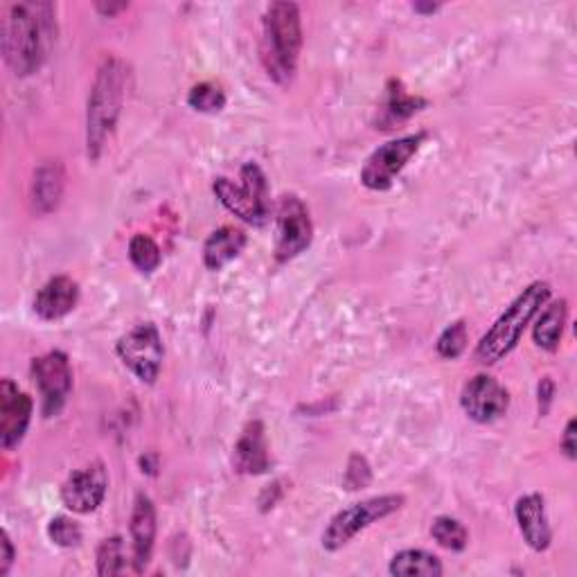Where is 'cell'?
Listing matches in <instances>:
<instances>
[{"instance_id":"6da1fadb","label":"cell","mask_w":577,"mask_h":577,"mask_svg":"<svg viewBox=\"0 0 577 577\" xmlns=\"http://www.w3.org/2000/svg\"><path fill=\"white\" fill-rule=\"evenodd\" d=\"M57 39L55 6L50 3H12L6 10L0 28V46L8 66L17 77L35 75Z\"/></svg>"},{"instance_id":"7a4b0ae2","label":"cell","mask_w":577,"mask_h":577,"mask_svg":"<svg viewBox=\"0 0 577 577\" xmlns=\"http://www.w3.org/2000/svg\"><path fill=\"white\" fill-rule=\"evenodd\" d=\"M129 68L118 57H107L95 72L86 107V154L100 160L123 114Z\"/></svg>"},{"instance_id":"3957f363","label":"cell","mask_w":577,"mask_h":577,"mask_svg":"<svg viewBox=\"0 0 577 577\" xmlns=\"http://www.w3.org/2000/svg\"><path fill=\"white\" fill-rule=\"evenodd\" d=\"M303 50V17L296 3H271L262 19L260 57L275 84H288L296 75Z\"/></svg>"},{"instance_id":"277c9868","label":"cell","mask_w":577,"mask_h":577,"mask_svg":"<svg viewBox=\"0 0 577 577\" xmlns=\"http://www.w3.org/2000/svg\"><path fill=\"white\" fill-rule=\"evenodd\" d=\"M552 288L548 282L537 280L510 303V307L497 319V323L483 334L476 345V361L480 365H495L503 361L521 341L526 327L535 321L544 305H548Z\"/></svg>"},{"instance_id":"5b68a950","label":"cell","mask_w":577,"mask_h":577,"mask_svg":"<svg viewBox=\"0 0 577 577\" xmlns=\"http://www.w3.org/2000/svg\"><path fill=\"white\" fill-rule=\"evenodd\" d=\"M219 204L242 219L248 226L262 228L268 224L273 206H271V187L264 169L257 163H246L239 169V183L228 176H219L213 183Z\"/></svg>"},{"instance_id":"8992f818","label":"cell","mask_w":577,"mask_h":577,"mask_svg":"<svg viewBox=\"0 0 577 577\" xmlns=\"http://www.w3.org/2000/svg\"><path fill=\"white\" fill-rule=\"evenodd\" d=\"M404 503H407V499L402 495H381V497H372V499H365V501L352 503L350 508L339 510L330 519L327 528L323 530V537H321L323 548L330 552L345 548L356 535L368 530L372 524L402 510Z\"/></svg>"},{"instance_id":"52a82bcc","label":"cell","mask_w":577,"mask_h":577,"mask_svg":"<svg viewBox=\"0 0 577 577\" xmlns=\"http://www.w3.org/2000/svg\"><path fill=\"white\" fill-rule=\"evenodd\" d=\"M116 354L123 365L140 381L151 387L156 383L160 368H163V336L154 323H143L129 330L116 343Z\"/></svg>"},{"instance_id":"ba28073f","label":"cell","mask_w":577,"mask_h":577,"mask_svg":"<svg viewBox=\"0 0 577 577\" xmlns=\"http://www.w3.org/2000/svg\"><path fill=\"white\" fill-rule=\"evenodd\" d=\"M424 138H427L424 134H411L376 147L368 156L361 169V183L372 192L391 189L395 178L407 169L411 158L420 151Z\"/></svg>"},{"instance_id":"9c48e42d","label":"cell","mask_w":577,"mask_h":577,"mask_svg":"<svg viewBox=\"0 0 577 577\" xmlns=\"http://www.w3.org/2000/svg\"><path fill=\"white\" fill-rule=\"evenodd\" d=\"M275 260L280 264L303 255L314 242L310 208L296 195H284L275 211Z\"/></svg>"},{"instance_id":"30bf717a","label":"cell","mask_w":577,"mask_h":577,"mask_svg":"<svg viewBox=\"0 0 577 577\" xmlns=\"http://www.w3.org/2000/svg\"><path fill=\"white\" fill-rule=\"evenodd\" d=\"M30 372L41 393L43 418L59 415L72 393V368L68 354L61 350L46 352L32 359Z\"/></svg>"},{"instance_id":"8fae6325","label":"cell","mask_w":577,"mask_h":577,"mask_svg":"<svg viewBox=\"0 0 577 577\" xmlns=\"http://www.w3.org/2000/svg\"><path fill=\"white\" fill-rule=\"evenodd\" d=\"M460 407L469 420L478 424H492L508 413L510 393L495 376L476 374L462 387Z\"/></svg>"},{"instance_id":"7c38bea8","label":"cell","mask_w":577,"mask_h":577,"mask_svg":"<svg viewBox=\"0 0 577 577\" xmlns=\"http://www.w3.org/2000/svg\"><path fill=\"white\" fill-rule=\"evenodd\" d=\"M109 492L107 467L98 460L75 469L61 486V501L75 515H90L98 510Z\"/></svg>"},{"instance_id":"4fadbf2b","label":"cell","mask_w":577,"mask_h":577,"mask_svg":"<svg viewBox=\"0 0 577 577\" xmlns=\"http://www.w3.org/2000/svg\"><path fill=\"white\" fill-rule=\"evenodd\" d=\"M35 402L23 393L12 379L0 381V447L6 451L17 449L32 422Z\"/></svg>"},{"instance_id":"5bb4252c","label":"cell","mask_w":577,"mask_h":577,"mask_svg":"<svg viewBox=\"0 0 577 577\" xmlns=\"http://www.w3.org/2000/svg\"><path fill=\"white\" fill-rule=\"evenodd\" d=\"M156 532H158V519H156V506L145 495L138 492L134 499V510L129 519V535H131V552H134V570L145 573V568L151 561L154 546H156Z\"/></svg>"},{"instance_id":"9a60e30c","label":"cell","mask_w":577,"mask_h":577,"mask_svg":"<svg viewBox=\"0 0 577 577\" xmlns=\"http://www.w3.org/2000/svg\"><path fill=\"white\" fill-rule=\"evenodd\" d=\"M515 519L528 548H532L535 552H546L550 548L552 530L548 524L546 499L541 495L532 492L521 497L515 506Z\"/></svg>"},{"instance_id":"2e32d148","label":"cell","mask_w":577,"mask_h":577,"mask_svg":"<svg viewBox=\"0 0 577 577\" xmlns=\"http://www.w3.org/2000/svg\"><path fill=\"white\" fill-rule=\"evenodd\" d=\"M79 303V284L68 275L50 277L35 299V314L41 321H61Z\"/></svg>"},{"instance_id":"e0dca14e","label":"cell","mask_w":577,"mask_h":577,"mask_svg":"<svg viewBox=\"0 0 577 577\" xmlns=\"http://www.w3.org/2000/svg\"><path fill=\"white\" fill-rule=\"evenodd\" d=\"M233 464L239 473H246V476H260L268 471L271 456L266 444V431L260 420H253L244 427L233 449Z\"/></svg>"},{"instance_id":"ac0fdd59","label":"cell","mask_w":577,"mask_h":577,"mask_svg":"<svg viewBox=\"0 0 577 577\" xmlns=\"http://www.w3.org/2000/svg\"><path fill=\"white\" fill-rule=\"evenodd\" d=\"M66 187V172L61 160H46L35 169L32 187H30V199L37 215H50L57 211L63 197Z\"/></svg>"},{"instance_id":"d6986e66","label":"cell","mask_w":577,"mask_h":577,"mask_svg":"<svg viewBox=\"0 0 577 577\" xmlns=\"http://www.w3.org/2000/svg\"><path fill=\"white\" fill-rule=\"evenodd\" d=\"M427 105L429 102L424 98L407 92L400 79H391L387 86V102H383L379 114V125L381 129H395L398 125L411 120L415 114L427 109Z\"/></svg>"},{"instance_id":"ffe728a7","label":"cell","mask_w":577,"mask_h":577,"mask_svg":"<svg viewBox=\"0 0 577 577\" xmlns=\"http://www.w3.org/2000/svg\"><path fill=\"white\" fill-rule=\"evenodd\" d=\"M246 248V233L235 226H222L204 244V266L208 271H222Z\"/></svg>"},{"instance_id":"44dd1931","label":"cell","mask_w":577,"mask_h":577,"mask_svg":"<svg viewBox=\"0 0 577 577\" xmlns=\"http://www.w3.org/2000/svg\"><path fill=\"white\" fill-rule=\"evenodd\" d=\"M566 321H568V303L564 299L550 303L548 307L544 305V312H539V319L532 327L535 345L546 352H555L561 343Z\"/></svg>"},{"instance_id":"7402d4cb","label":"cell","mask_w":577,"mask_h":577,"mask_svg":"<svg viewBox=\"0 0 577 577\" xmlns=\"http://www.w3.org/2000/svg\"><path fill=\"white\" fill-rule=\"evenodd\" d=\"M389 573L395 577H442L444 566L438 555L422 548H407L393 555Z\"/></svg>"},{"instance_id":"603a6c76","label":"cell","mask_w":577,"mask_h":577,"mask_svg":"<svg viewBox=\"0 0 577 577\" xmlns=\"http://www.w3.org/2000/svg\"><path fill=\"white\" fill-rule=\"evenodd\" d=\"M95 564H98V575L102 577H116L127 573L129 557H127L125 539L120 535L102 539V544L98 546V555H95Z\"/></svg>"},{"instance_id":"cb8c5ba5","label":"cell","mask_w":577,"mask_h":577,"mask_svg":"<svg viewBox=\"0 0 577 577\" xmlns=\"http://www.w3.org/2000/svg\"><path fill=\"white\" fill-rule=\"evenodd\" d=\"M431 537L438 541V546L451 550V552H462L469 544V530L464 528L462 521L456 517H436L431 524Z\"/></svg>"},{"instance_id":"d4e9b609","label":"cell","mask_w":577,"mask_h":577,"mask_svg":"<svg viewBox=\"0 0 577 577\" xmlns=\"http://www.w3.org/2000/svg\"><path fill=\"white\" fill-rule=\"evenodd\" d=\"M187 105L199 114H219L226 107V92L213 81H202L187 92Z\"/></svg>"},{"instance_id":"484cf974","label":"cell","mask_w":577,"mask_h":577,"mask_svg":"<svg viewBox=\"0 0 577 577\" xmlns=\"http://www.w3.org/2000/svg\"><path fill=\"white\" fill-rule=\"evenodd\" d=\"M129 260L131 264L140 271V273H154L160 262H163V255H160V248L158 244L149 237V235H134L131 242H129Z\"/></svg>"},{"instance_id":"4316f807","label":"cell","mask_w":577,"mask_h":577,"mask_svg":"<svg viewBox=\"0 0 577 577\" xmlns=\"http://www.w3.org/2000/svg\"><path fill=\"white\" fill-rule=\"evenodd\" d=\"M469 343V332H467V323L464 321H456L449 327H444V332L438 336L436 350L442 359L456 361L462 356V352L467 350Z\"/></svg>"},{"instance_id":"83f0119b","label":"cell","mask_w":577,"mask_h":577,"mask_svg":"<svg viewBox=\"0 0 577 577\" xmlns=\"http://www.w3.org/2000/svg\"><path fill=\"white\" fill-rule=\"evenodd\" d=\"M48 537L52 544L61 546V548H75L81 544V528L75 519L70 517H55L48 524Z\"/></svg>"},{"instance_id":"f1b7e54d","label":"cell","mask_w":577,"mask_h":577,"mask_svg":"<svg viewBox=\"0 0 577 577\" xmlns=\"http://www.w3.org/2000/svg\"><path fill=\"white\" fill-rule=\"evenodd\" d=\"M370 480H372V471H370L368 460H365L363 456L354 453V456L350 458L348 469H345V476H343L345 488H348L350 492H354V490H363L365 486H370Z\"/></svg>"},{"instance_id":"f546056e","label":"cell","mask_w":577,"mask_h":577,"mask_svg":"<svg viewBox=\"0 0 577 577\" xmlns=\"http://www.w3.org/2000/svg\"><path fill=\"white\" fill-rule=\"evenodd\" d=\"M14 559H17V550H14V544L8 535V530H3V535H0V575H8L10 568L14 566Z\"/></svg>"},{"instance_id":"4dcf8cb0","label":"cell","mask_w":577,"mask_h":577,"mask_svg":"<svg viewBox=\"0 0 577 577\" xmlns=\"http://www.w3.org/2000/svg\"><path fill=\"white\" fill-rule=\"evenodd\" d=\"M552 398H555V383H552L550 376H544V379L539 381V387H537V404H539V415H541V418L548 415L550 404H552Z\"/></svg>"},{"instance_id":"1f68e13d","label":"cell","mask_w":577,"mask_h":577,"mask_svg":"<svg viewBox=\"0 0 577 577\" xmlns=\"http://www.w3.org/2000/svg\"><path fill=\"white\" fill-rule=\"evenodd\" d=\"M575 429H577V422L575 420H568V424H566V429H564V436H561V442H559V447H561V451L566 453V458L568 460H575L577 458V442H575Z\"/></svg>"},{"instance_id":"d6a6232c","label":"cell","mask_w":577,"mask_h":577,"mask_svg":"<svg viewBox=\"0 0 577 577\" xmlns=\"http://www.w3.org/2000/svg\"><path fill=\"white\" fill-rule=\"evenodd\" d=\"M129 6L127 3H98L95 6V10H98L102 17H109L114 19L118 12H125Z\"/></svg>"},{"instance_id":"836d02e7","label":"cell","mask_w":577,"mask_h":577,"mask_svg":"<svg viewBox=\"0 0 577 577\" xmlns=\"http://www.w3.org/2000/svg\"><path fill=\"white\" fill-rule=\"evenodd\" d=\"M438 10H440V6H431V3H415V6H413V12H418V14H422V17L433 14V12H438Z\"/></svg>"}]
</instances>
